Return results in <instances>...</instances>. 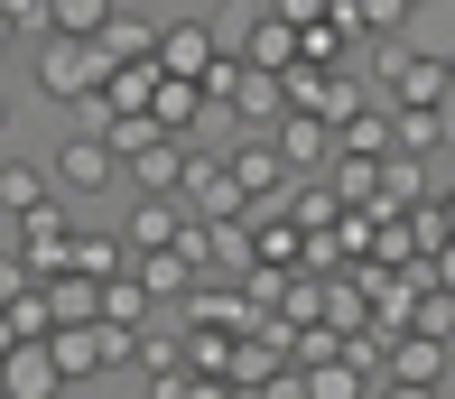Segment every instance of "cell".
Here are the masks:
<instances>
[{"label":"cell","instance_id":"6da1fadb","mask_svg":"<svg viewBox=\"0 0 455 399\" xmlns=\"http://www.w3.org/2000/svg\"><path fill=\"white\" fill-rule=\"evenodd\" d=\"M112 84V56H102V37H47L37 47V93L47 102H84Z\"/></svg>","mask_w":455,"mask_h":399},{"label":"cell","instance_id":"7a4b0ae2","mask_svg":"<svg viewBox=\"0 0 455 399\" xmlns=\"http://www.w3.org/2000/svg\"><path fill=\"white\" fill-rule=\"evenodd\" d=\"M186 214L196 223H233V214H251V196L233 186V167H223V149H204V140H186Z\"/></svg>","mask_w":455,"mask_h":399},{"label":"cell","instance_id":"3957f363","mask_svg":"<svg viewBox=\"0 0 455 399\" xmlns=\"http://www.w3.org/2000/svg\"><path fill=\"white\" fill-rule=\"evenodd\" d=\"M214 56H233L214 19H158V75H196V84H204Z\"/></svg>","mask_w":455,"mask_h":399},{"label":"cell","instance_id":"277c9868","mask_svg":"<svg viewBox=\"0 0 455 399\" xmlns=\"http://www.w3.org/2000/svg\"><path fill=\"white\" fill-rule=\"evenodd\" d=\"M112 177H121V158H112V140H93V131H75L66 149H56V167H47L56 196H102Z\"/></svg>","mask_w":455,"mask_h":399},{"label":"cell","instance_id":"5b68a950","mask_svg":"<svg viewBox=\"0 0 455 399\" xmlns=\"http://www.w3.org/2000/svg\"><path fill=\"white\" fill-rule=\"evenodd\" d=\"M270 149L288 158V177H316V167L335 158V121H316V112H279V121H270Z\"/></svg>","mask_w":455,"mask_h":399},{"label":"cell","instance_id":"8992f818","mask_svg":"<svg viewBox=\"0 0 455 399\" xmlns=\"http://www.w3.org/2000/svg\"><path fill=\"white\" fill-rule=\"evenodd\" d=\"M381 381H419V390H437V381H446V334H419V325L390 334V344H381Z\"/></svg>","mask_w":455,"mask_h":399},{"label":"cell","instance_id":"52a82bcc","mask_svg":"<svg viewBox=\"0 0 455 399\" xmlns=\"http://www.w3.org/2000/svg\"><path fill=\"white\" fill-rule=\"evenodd\" d=\"M223 167H233V186H242L251 204H279L288 186H298V177H288V158L270 149V140H242V149H223Z\"/></svg>","mask_w":455,"mask_h":399},{"label":"cell","instance_id":"ba28073f","mask_svg":"<svg viewBox=\"0 0 455 399\" xmlns=\"http://www.w3.org/2000/svg\"><path fill=\"white\" fill-rule=\"evenodd\" d=\"M66 233H75V223H66V204H56V196L19 214V251H28L37 279H56V269H66Z\"/></svg>","mask_w":455,"mask_h":399},{"label":"cell","instance_id":"9c48e42d","mask_svg":"<svg viewBox=\"0 0 455 399\" xmlns=\"http://www.w3.org/2000/svg\"><path fill=\"white\" fill-rule=\"evenodd\" d=\"M66 390V371H56L47 344H10L0 353V399H56Z\"/></svg>","mask_w":455,"mask_h":399},{"label":"cell","instance_id":"30bf717a","mask_svg":"<svg viewBox=\"0 0 455 399\" xmlns=\"http://www.w3.org/2000/svg\"><path fill=\"white\" fill-rule=\"evenodd\" d=\"M121 177H140V196H168V186L186 177V140L177 131H149L131 158H121Z\"/></svg>","mask_w":455,"mask_h":399},{"label":"cell","instance_id":"8fae6325","mask_svg":"<svg viewBox=\"0 0 455 399\" xmlns=\"http://www.w3.org/2000/svg\"><path fill=\"white\" fill-rule=\"evenodd\" d=\"M186 223H196V214H186L177 196H140V204H131V251H168Z\"/></svg>","mask_w":455,"mask_h":399},{"label":"cell","instance_id":"7c38bea8","mask_svg":"<svg viewBox=\"0 0 455 399\" xmlns=\"http://www.w3.org/2000/svg\"><path fill=\"white\" fill-rule=\"evenodd\" d=\"M131 279L149 288V298H186V288H196V260H186L177 242L168 251H131Z\"/></svg>","mask_w":455,"mask_h":399},{"label":"cell","instance_id":"4fadbf2b","mask_svg":"<svg viewBox=\"0 0 455 399\" xmlns=\"http://www.w3.org/2000/svg\"><path fill=\"white\" fill-rule=\"evenodd\" d=\"M37 288H47V316H56V325H93V316H102V279L56 269V279H37Z\"/></svg>","mask_w":455,"mask_h":399},{"label":"cell","instance_id":"5bb4252c","mask_svg":"<svg viewBox=\"0 0 455 399\" xmlns=\"http://www.w3.org/2000/svg\"><path fill=\"white\" fill-rule=\"evenodd\" d=\"M102 56H112V66H149V56H158V19L112 10V19H102Z\"/></svg>","mask_w":455,"mask_h":399},{"label":"cell","instance_id":"9a60e30c","mask_svg":"<svg viewBox=\"0 0 455 399\" xmlns=\"http://www.w3.org/2000/svg\"><path fill=\"white\" fill-rule=\"evenodd\" d=\"M325 10H335L344 28H354V37H400L419 0H325Z\"/></svg>","mask_w":455,"mask_h":399},{"label":"cell","instance_id":"2e32d148","mask_svg":"<svg viewBox=\"0 0 455 399\" xmlns=\"http://www.w3.org/2000/svg\"><path fill=\"white\" fill-rule=\"evenodd\" d=\"M242 66H270V75H279V66H298V28H288L279 10H260V19H251V37H242Z\"/></svg>","mask_w":455,"mask_h":399},{"label":"cell","instance_id":"e0dca14e","mask_svg":"<svg viewBox=\"0 0 455 399\" xmlns=\"http://www.w3.org/2000/svg\"><path fill=\"white\" fill-rule=\"evenodd\" d=\"M66 269H75V279H112V269H131V242H112V233H66Z\"/></svg>","mask_w":455,"mask_h":399},{"label":"cell","instance_id":"ac0fdd59","mask_svg":"<svg viewBox=\"0 0 455 399\" xmlns=\"http://www.w3.org/2000/svg\"><path fill=\"white\" fill-rule=\"evenodd\" d=\"M56 186H47V167H28V158H0V223H19L28 204H47Z\"/></svg>","mask_w":455,"mask_h":399},{"label":"cell","instance_id":"d6986e66","mask_svg":"<svg viewBox=\"0 0 455 399\" xmlns=\"http://www.w3.org/2000/svg\"><path fill=\"white\" fill-rule=\"evenodd\" d=\"M390 140H400V131H390V112H354V121H335V149H354V158H400Z\"/></svg>","mask_w":455,"mask_h":399},{"label":"cell","instance_id":"ffe728a7","mask_svg":"<svg viewBox=\"0 0 455 399\" xmlns=\"http://www.w3.org/2000/svg\"><path fill=\"white\" fill-rule=\"evenodd\" d=\"M112 10L121 0H47V37H102Z\"/></svg>","mask_w":455,"mask_h":399},{"label":"cell","instance_id":"44dd1931","mask_svg":"<svg viewBox=\"0 0 455 399\" xmlns=\"http://www.w3.org/2000/svg\"><path fill=\"white\" fill-rule=\"evenodd\" d=\"M140 316H149V288H140L131 269H112V279H102V325H131L140 334Z\"/></svg>","mask_w":455,"mask_h":399},{"label":"cell","instance_id":"7402d4cb","mask_svg":"<svg viewBox=\"0 0 455 399\" xmlns=\"http://www.w3.org/2000/svg\"><path fill=\"white\" fill-rule=\"evenodd\" d=\"M149 93H158V56H149V66H112V84H102L112 112H149Z\"/></svg>","mask_w":455,"mask_h":399},{"label":"cell","instance_id":"603a6c76","mask_svg":"<svg viewBox=\"0 0 455 399\" xmlns=\"http://www.w3.org/2000/svg\"><path fill=\"white\" fill-rule=\"evenodd\" d=\"M363 390H381V381H371V371H354L344 353H335V363H316V371H307V399H363Z\"/></svg>","mask_w":455,"mask_h":399},{"label":"cell","instance_id":"cb8c5ba5","mask_svg":"<svg viewBox=\"0 0 455 399\" xmlns=\"http://www.w3.org/2000/svg\"><path fill=\"white\" fill-rule=\"evenodd\" d=\"M390 131H400L409 149H437V140H446V112H437V102H419V112H390Z\"/></svg>","mask_w":455,"mask_h":399},{"label":"cell","instance_id":"d4e9b609","mask_svg":"<svg viewBox=\"0 0 455 399\" xmlns=\"http://www.w3.org/2000/svg\"><path fill=\"white\" fill-rule=\"evenodd\" d=\"M288 214H298V223H307V233H316V223H325V214H335V196H325V186H307V196H298V186H288Z\"/></svg>","mask_w":455,"mask_h":399},{"label":"cell","instance_id":"484cf974","mask_svg":"<svg viewBox=\"0 0 455 399\" xmlns=\"http://www.w3.org/2000/svg\"><path fill=\"white\" fill-rule=\"evenodd\" d=\"M270 10L288 19V28H307V19H325V0H270Z\"/></svg>","mask_w":455,"mask_h":399},{"label":"cell","instance_id":"4316f807","mask_svg":"<svg viewBox=\"0 0 455 399\" xmlns=\"http://www.w3.org/2000/svg\"><path fill=\"white\" fill-rule=\"evenodd\" d=\"M186 399H233V390H223L214 371H196V381H186Z\"/></svg>","mask_w":455,"mask_h":399},{"label":"cell","instance_id":"83f0119b","mask_svg":"<svg viewBox=\"0 0 455 399\" xmlns=\"http://www.w3.org/2000/svg\"><path fill=\"white\" fill-rule=\"evenodd\" d=\"M371 399H437V390H419V381H381Z\"/></svg>","mask_w":455,"mask_h":399},{"label":"cell","instance_id":"f1b7e54d","mask_svg":"<svg viewBox=\"0 0 455 399\" xmlns=\"http://www.w3.org/2000/svg\"><path fill=\"white\" fill-rule=\"evenodd\" d=\"M437 279H446V298H455V242H437Z\"/></svg>","mask_w":455,"mask_h":399},{"label":"cell","instance_id":"f546056e","mask_svg":"<svg viewBox=\"0 0 455 399\" xmlns=\"http://www.w3.org/2000/svg\"><path fill=\"white\" fill-rule=\"evenodd\" d=\"M10 37H19V19H10V10H0V56H10Z\"/></svg>","mask_w":455,"mask_h":399},{"label":"cell","instance_id":"4dcf8cb0","mask_svg":"<svg viewBox=\"0 0 455 399\" xmlns=\"http://www.w3.org/2000/svg\"><path fill=\"white\" fill-rule=\"evenodd\" d=\"M56 399H66V390H56Z\"/></svg>","mask_w":455,"mask_h":399}]
</instances>
